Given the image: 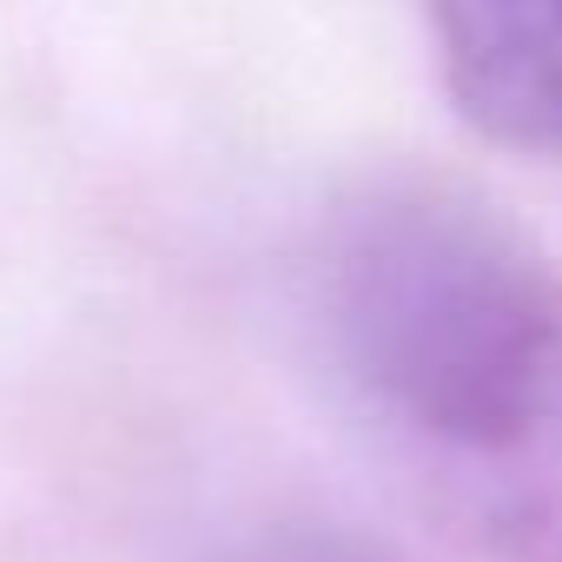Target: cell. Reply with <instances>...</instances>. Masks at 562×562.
I'll return each mask as SVG.
<instances>
[{
	"instance_id": "6da1fadb",
	"label": "cell",
	"mask_w": 562,
	"mask_h": 562,
	"mask_svg": "<svg viewBox=\"0 0 562 562\" xmlns=\"http://www.w3.org/2000/svg\"><path fill=\"white\" fill-rule=\"evenodd\" d=\"M338 391L483 562H562V271L490 205L378 192L318 265Z\"/></svg>"
},
{
	"instance_id": "7a4b0ae2",
	"label": "cell",
	"mask_w": 562,
	"mask_h": 562,
	"mask_svg": "<svg viewBox=\"0 0 562 562\" xmlns=\"http://www.w3.org/2000/svg\"><path fill=\"white\" fill-rule=\"evenodd\" d=\"M457 113L509 153H562V0H430Z\"/></svg>"
},
{
	"instance_id": "3957f363",
	"label": "cell",
	"mask_w": 562,
	"mask_h": 562,
	"mask_svg": "<svg viewBox=\"0 0 562 562\" xmlns=\"http://www.w3.org/2000/svg\"><path fill=\"white\" fill-rule=\"evenodd\" d=\"M225 562H384V555L331 529H271V536L238 542Z\"/></svg>"
}]
</instances>
